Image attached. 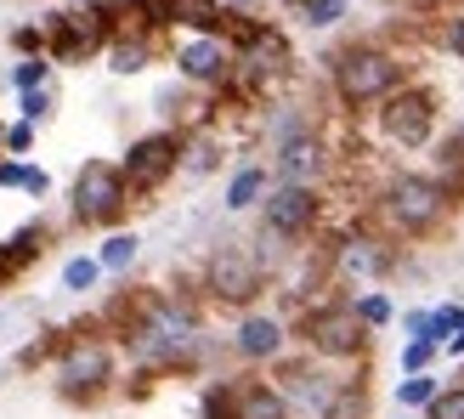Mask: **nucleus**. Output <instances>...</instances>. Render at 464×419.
<instances>
[{
	"label": "nucleus",
	"mask_w": 464,
	"mask_h": 419,
	"mask_svg": "<svg viewBox=\"0 0 464 419\" xmlns=\"http://www.w3.org/2000/svg\"><path fill=\"white\" fill-rule=\"evenodd\" d=\"M120 346L142 368H188L204 346V317L181 295H142L120 329Z\"/></svg>",
	"instance_id": "1"
},
{
	"label": "nucleus",
	"mask_w": 464,
	"mask_h": 419,
	"mask_svg": "<svg viewBox=\"0 0 464 419\" xmlns=\"http://www.w3.org/2000/svg\"><path fill=\"white\" fill-rule=\"evenodd\" d=\"M453 204H459V193L436 171H397V176H385V188L374 199L391 239H425V232H436L453 216Z\"/></svg>",
	"instance_id": "2"
},
{
	"label": "nucleus",
	"mask_w": 464,
	"mask_h": 419,
	"mask_svg": "<svg viewBox=\"0 0 464 419\" xmlns=\"http://www.w3.org/2000/svg\"><path fill=\"white\" fill-rule=\"evenodd\" d=\"M402 80H408V63L391 52V45H374V40H357V45H345V52L329 57L334 102H340V108H352V113L385 102Z\"/></svg>",
	"instance_id": "3"
},
{
	"label": "nucleus",
	"mask_w": 464,
	"mask_h": 419,
	"mask_svg": "<svg viewBox=\"0 0 464 419\" xmlns=\"http://www.w3.org/2000/svg\"><path fill=\"white\" fill-rule=\"evenodd\" d=\"M295 340L306 346L312 357L345 368V363H362V357H368V346H374V329H362V323H357L352 295H334V300H317V307L300 312Z\"/></svg>",
	"instance_id": "4"
},
{
	"label": "nucleus",
	"mask_w": 464,
	"mask_h": 419,
	"mask_svg": "<svg viewBox=\"0 0 464 419\" xmlns=\"http://www.w3.org/2000/svg\"><path fill=\"white\" fill-rule=\"evenodd\" d=\"M40 34H45V57L52 63H85L97 57L108 34H113V17H108V0H80V6H57L40 17Z\"/></svg>",
	"instance_id": "5"
},
{
	"label": "nucleus",
	"mask_w": 464,
	"mask_h": 419,
	"mask_svg": "<svg viewBox=\"0 0 464 419\" xmlns=\"http://www.w3.org/2000/svg\"><path fill=\"white\" fill-rule=\"evenodd\" d=\"M436 120H442V102H436L430 85H413L402 80L385 102H374V125L391 148H430L436 142Z\"/></svg>",
	"instance_id": "6"
},
{
	"label": "nucleus",
	"mask_w": 464,
	"mask_h": 419,
	"mask_svg": "<svg viewBox=\"0 0 464 419\" xmlns=\"http://www.w3.org/2000/svg\"><path fill=\"white\" fill-rule=\"evenodd\" d=\"M272 284V272L261 267V255H255V244H238V239H221L210 255H204V289H210V300H221V307H255V295H261Z\"/></svg>",
	"instance_id": "7"
},
{
	"label": "nucleus",
	"mask_w": 464,
	"mask_h": 419,
	"mask_svg": "<svg viewBox=\"0 0 464 419\" xmlns=\"http://www.w3.org/2000/svg\"><path fill=\"white\" fill-rule=\"evenodd\" d=\"M113 375H120V352L102 340V335H80V340H63V352H57V368H52V380L68 403H91V397H102V391L113 385Z\"/></svg>",
	"instance_id": "8"
},
{
	"label": "nucleus",
	"mask_w": 464,
	"mask_h": 419,
	"mask_svg": "<svg viewBox=\"0 0 464 419\" xmlns=\"http://www.w3.org/2000/svg\"><path fill=\"white\" fill-rule=\"evenodd\" d=\"M130 210V193H125V176L113 159H85L74 171V188H68V216L74 227H113Z\"/></svg>",
	"instance_id": "9"
},
{
	"label": "nucleus",
	"mask_w": 464,
	"mask_h": 419,
	"mask_svg": "<svg viewBox=\"0 0 464 419\" xmlns=\"http://www.w3.org/2000/svg\"><path fill=\"white\" fill-rule=\"evenodd\" d=\"M176 171H181V131H170V125L136 136V142L125 148V159H120V176H125L130 204H136V199H153Z\"/></svg>",
	"instance_id": "10"
},
{
	"label": "nucleus",
	"mask_w": 464,
	"mask_h": 419,
	"mask_svg": "<svg viewBox=\"0 0 464 419\" xmlns=\"http://www.w3.org/2000/svg\"><path fill=\"white\" fill-rule=\"evenodd\" d=\"M323 221V193L306 188V181H272L266 199H261V227L272 232V239H284V244H300V239H312Z\"/></svg>",
	"instance_id": "11"
},
{
	"label": "nucleus",
	"mask_w": 464,
	"mask_h": 419,
	"mask_svg": "<svg viewBox=\"0 0 464 419\" xmlns=\"http://www.w3.org/2000/svg\"><path fill=\"white\" fill-rule=\"evenodd\" d=\"M329 261L340 272V284L368 289V284H380V278L397 267V244H391L385 232H345V239L329 249Z\"/></svg>",
	"instance_id": "12"
},
{
	"label": "nucleus",
	"mask_w": 464,
	"mask_h": 419,
	"mask_svg": "<svg viewBox=\"0 0 464 419\" xmlns=\"http://www.w3.org/2000/svg\"><path fill=\"white\" fill-rule=\"evenodd\" d=\"M272 181H306V188H317L323 176H329V142L312 131V125H300L289 136H277L272 142Z\"/></svg>",
	"instance_id": "13"
},
{
	"label": "nucleus",
	"mask_w": 464,
	"mask_h": 419,
	"mask_svg": "<svg viewBox=\"0 0 464 419\" xmlns=\"http://www.w3.org/2000/svg\"><path fill=\"white\" fill-rule=\"evenodd\" d=\"M176 74H181V85L227 91V80H232V40L227 34H188L176 45Z\"/></svg>",
	"instance_id": "14"
},
{
	"label": "nucleus",
	"mask_w": 464,
	"mask_h": 419,
	"mask_svg": "<svg viewBox=\"0 0 464 419\" xmlns=\"http://www.w3.org/2000/svg\"><path fill=\"white\" fill-rule=\"evenodd\" d=\"M289 323L277 317V312H244L238 317V329H232V352H238L244 363H277L289 352Z\"/></svg>",
	"instance_id": "15"
},
{
	"label": "nucleus",
	"mask_w": 464,
	"mask_h": 419,
	"mask_svg": "<svg viewBox=\"0 0 464 419\" xmlns=\"http://www.w3.org/2000/svg\"><path fill=\"white\" fill-rule=\"evenodd\" d=\"M227 419H295L272 380H227Z\"/></svg>",
	"instance_id": "16"
},
{
	"label": "nucleus",
	"mask_w": 464,
	"mask_h": 419,
	"mask_svg": "<svg viewBox=\"0 0 464 419\" xmlns=\"http://www.w3.org/2000/svg\"><path fill=\"white\" fill-rule=\"evenodd\" d=\"M159 34H148V29H113L108 34V45H102V57H108V68L113 74H142V68L153 63V45Z\"/></svg>",
	"instance_id": "17"
},
{
	"label": "nucleus",
	"mask_w": 464,
	"mask_h": 419,
	"mask_svg": "<svg viewBox=\"0 0 464 419\" xmlns=\"http://www.w3.org/2000/svg\"><path fill=\"white\" fill-rule=\"evenodd\" d=\"M45 239H52V232H45V221H29V227H17L12 239H0V289H6L12 278L45 249Z\"/></svg>",
	"instance_id": "18"
},
{
	"label": "nucleus",
	"mask_w": 464,
	"mask_h": 419,
	"mask_svg": "<svg viewBox=\"0 0 464 419\" xmlns=\"http://www.w3.org/2000/svg\"><path fill=\"white\" fill-rule=\"evenodd\" d=\"M266 188H272V171L266 165H238V171H232V181H227V210H232V216H244V210H255V204H261L266 199Z\"/></svg>",
	"instance_id": "19"
},
{
	"label": "nucleus",
	"mask_w": 464,
	"mask_h": 419,
	"mask_svg": "<svg viewBox=\"0 0 464 419\" xmlns=\"http://www.w3.org/2000/svg\"><path fill=\"white\" fill-rule=\"evenodd\" d=\"M221 165V136L216 131H181V176H210Z\"/></svg>",
	"instance_id": "20"
},
{
	"label": "nucleus",
	"mask_w": 464,
	"mask_h": 419,
	"mask_svg": "<svg viewBox=\"0 0 464 419\" xmlns=\"http://www.w3.org/2000/svg\"><path fill=\"white\" fill-rule=\"evenodd\" d=\"M136 255H142V239H136V232H108V239L97 244V267L120 278V272L136 267Z\"/></svg>",
	"instance_id": "21"
},
{
	"label": "nucleus",
	"mask_w": 464,
	"mask_h": 419,
	"mask_svg": "<svg viewBox=\"0 0 464 419\" xmlns=\"http://www.w3.org/2000/svg\"><path fill=\"white\" fill-rule=\"evenodd\" d=\"M317 419H368V385H362L357 375H345L340 391L329 397V408H323Z\"/></svg>",
	"instance_id": "22"
},
{
	"label": "nucleus",
	"mask_w": 464,
	"mask_h": 419,
	"mask_svg": "<svg viewBox=\"0 0 464 419\" xmlns=\"http://www.w3.org/2000/svg\"><path fill=\"white\" fill-rule=\"evenodd\" d=\"M436 176H442L453 193L464 188V125H453L442 142H436Z\"/></svg>",
	"instance_id": "23"
},
{
	"label": "nucleus",
	"mask_w": 464,
	"mask_h": 419,
	"mask_svg": "<svg viewBox=\"0 0 464 419\" xmlns=\"http://www.w3.org/2000/svg\"><path fill=\"white\" fill-rule=\"evenodd\" d=\"M352 312H357L362 329H374V335H380L385 323L397 317V300H391L385 289H357V295H352Z\"/></svg>",
	"instance_id": "24"
},
{
	"label": "nucleus",
	"mask_w": 464,
	"mask_h": 419,
	"mask_svg": "<svg viewBox=\"0 0 464 419\" xmlns=\"http://www.w3.org/2000/svg\"><path fill=\"white\" fill-rule=\"evenodd\" d=\"M97 284H102L97 255H68V261H63V289H68V295H91Z\"/></svg>",
	"instance_id": "25"
},
{
	"label": "nucleus",
	"mask_w": 464,
	"mask_h": 419,
	"mask_svg": "<svg viewBox=\"0 0 464 419\" xmlns=\"http://www.w3.org/2000/svg\"><path fill=\"white\" fill-rule=\"evenodd\" d=\"M52 57H45V52H34V57H17L12 68H6V80H12V91H34V85H45V80H52Z\"/></svg>",
	"instance_id": "26"
},
{
	"label": "nucleus",
	"mask_w": 464,
	"mask_h": 419,
	"mask_svg": "<svg viewBox=\"0 0 464 419\" xmlns=\"http://www.w3.org/2000/svg\"><path fill=\"white\" fill-rule=\"evenodd\" d=\"M436 391H442L436 368H425V375H402V380H397V403H402V408H425Z\"/></svg>",
	"instance_id": "27"
},
{
	"label": "nucleus",
	"mask_w": 464,
	"mask_h": 419,
	"mask_svg": "<svg viewBox=\"0 0 464 419\" xmlns=\"http://www.w3.org/2000/svg\"><path fill=\"white\" fill-rule=\"evenodd\" d=\"M345 12H352V0H300L306 29H334V23H345Z\"/></svg>",
	"instance_id": "28"
},
{
	"label": "nucleus",
	"mask_w": 464,
	"mask_h": 419,
	"mask_svg": "<svg viewBox=\"0 0 464 419\" xmlns=\"http://www.w3.org/2000/svg\"><path fill=\"white\" fill-rule=\"evenodd\" d=\"M425 419H464V380H459V385L442 380V391L425 403Z\"/></svg>",
	"instance_id": "29"
},
{
	"label": "nucleus",
	"mask_w": 464,
	"mask_h": 419,
	"mask_svg": "<svg viewBox=\"0 0 464 419\" xmlns=\"http://www.w3.org/2000/svg\"><path fill=\"white\" fill-rule=\"evenodd\" d=\"M17 120L45 125V120H52V91H45V85H34V91H17Z\"/></svg>",
	"instance_id": "30"
},
{
	"label": "nucleus",
	"mask_w": 464,
	"mask_h": 419,
	"mask_svg": "<svg viewBox=\"0 0 464 419\" xmlns=\"http://www.w3.org/2000/svg\"><path fill=\"white\" fill-rule=\"evenodd\" d=\"M459 317H464V300H442V307H430V329H425V340L442 346V340L459 329Z\"/></svg>",
	"instance_id": "31"
},
{
	"label": "nucleus",
	"mask_w": 464,
	"mask_h": 419,
	"mask_svg": "<svg viewBox=\"0 0 464 419\" xmlns=\"http://www.w3.org/2000/svg\"><path fill=\"white\" fill-rule=\"evenodd\" d=\"M436 357H442L436 340H408L402 346V375H425V368H436Z\"/></svg>",
	"instance_id": "32"
},
{
	"label": "nucleus",
	"mask_w": 464,
	"mask_h": 419,
	"mask_svg": "<svg viewBox=\"0 0 464 419\" xmlns=\"http://www.w3.org/2000/svg\"><path fill=\"white\" fill-rule=\"evenodd\" d=\"M6 153H12V159H29V153H34V125H29V120H12V125H6Z\"/></svg>",
	"instance_id": "33"
},
{
	"label": "nucleus",
	"mask_w": 464,
	"mask_h": 419,
	"mask_svg": "<svg viewBox=\"0 0 464 419\" xmlns=\"http://www.w3.org/2000/svg\"><path fill=\"white\" fill-rule=\"evenodd\" d=\"M17 193H29V199H45V193H52V176H45L40 165H29V159H23V181H17Z\"/></svg>",
	"instance_id": "34"
},
{
	"label": "nucleus",
	"mask_w": 464,
	"mask_h": 419,
	"mask_svg": "<svg viewBox=\"0 0 464 419\" xmlns=\"http://www.w3.org/2000/svg\"><path fill=\"white\" fill-rule=\"evenodd\" d=\"M12 45L23 57H34V52H45V34H40V23H17L12 29Z\"/></svg>",
	"instance_id": "35"
},
{
	"label": "nucleus",
	"mask_w": 464,
	"mask_h": 419,
	"mask_svg": "<svg viewBox=\"0 0 464 419\" xmlns=\"http://www.w3.org/2000/svg\"><path fill=\"white\" fill-rule=\"evenodd\" d=\"M442 45H448V57H459V63H464V12L442 23Z\"/></svg>",
	"instance_id": "36"
},
{
	"label": "nucleus",
	"mask_w": 464,
	"mask_h": 419,
	"mask_svg": "<svg viewBox=\"0 0 464 419\" xmlns=\"http://www.w3.org/2000/svg\"><path fill=\"white\" fill-rule=\"evenodd\" d=\"M425 329H430V307L402 312V335H408V340H425Z\"/></svg>",
	"instance_id": "37"
},
{
	"label": "nucleus",
	"mask_w": 464,
	"mask_h": 419,
	"mask_svg": "<svg viewBox=\"0 0 464 419\" xmlns=\"http://www.w3.org/2000/svg\"><path fill=\"white\" fill-rule=\"evenodd\" d=\"M442 352H448V357H459V363H464V317H459V329H453V335H448V340H442Z\"/></svg>",
	"instance_id": "38"
},
{
	"label": "nucleus",
	"mask_w": 464,
	"mask_h": 419,
	"mask_svg": "<svg viewBox=\"0 0 464 419\" xmlns=\"http://www.w3.org/2000/svg\"><path fill=\"white\" fill-rule=\"evenodd\" d=\"M0 153H6V125H0Z\"/></svg>",
	"instance_id": "39"
},
{
	"label": "nucleus",
	"mask_w": 464,
	"mask_h": 419,
	"mask_svg": "<svg viewBox=\"0 0 464 419\" xmlns=\"http://www.w3.org/2000/svg\"><path fill=\"white\" fill-rule=\"evenodd\" d=\"M385 6H397V0H385Z\"/></svg>",
	"instance_id": "40"
},
{
	"label": "nucleus",
	"mask_w": 464,
	"mask_h": 419,
	"mask_svg": "<svg viewBox=\"0 0 464 419\" xmlns=\"http://www.w3.org/2000/svg\"><path fill=\"white\" fill-rule=\"evenodd\" d=\"M459 380H464V368H459Z\"/></svg>",
	"instance_id": "41"
}]
</instances>
